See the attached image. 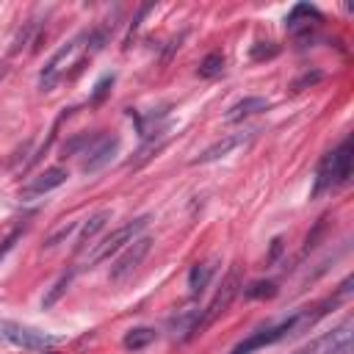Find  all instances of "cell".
Returning a JSON list of instances; mask_svg holds the SVG:
<instances>
[{
    "label": "cell",
    "mask_w": 354,
    "mask_h": 354,
    "mask_svg": "<svg viewBox=\"0 0 354 354\" xmlns=\"http://www.w3.org/2000/svg\"><path fill=\"white\" fill-rule=\"evenodd\" d=\"M75 230H77V221H64L58 230H53V232L44 238V249H55V246H58L61 241H66Z\"/></svg>",
    "instance_id": "18"
},
{
    "label": "cell",
    "mask_w": 354,
    "mask_h": 354,
    "mask_svg": "<svg viewBox=\"0 0 354 354\" xmlns=\"http://www.w3.org/2000/svg\"><path fill=\"white\" fill-rule=\"evenodd\" d=\"M17 238H19V230H14V232H11V235L3 241V246H0V260H3V257H6V252L14 246V241H17Z\"/></svg>",
    "instance_id": "23"
},
{
    "label": "cell",
    "mask_w": 354,
    "mask_h": 354,
    "mask_svg": "<svg viewBox=\"0 0 354 354\" xmlns=\"http://www.w3.org/2000/svg\"><path fill=\"white\" fill-rule=\"evenodd\" d=\"M213 271H216V263L213 260H205V263L191 266V271H188V290H191V296H202L205 293V288L210 285Z\"/></svg>",
    "instance_id": "12"
},
{
    "label": "cell",
    "mask_w": 354,
    "mask_h": 354,
    "mask_svg": "<svg viewBox=\"0 0 354 354\" xmlns=\"http://www.w3.org/2000/svg\"><path fill=\"white\" fill-rule=\"evenodd\" d=\"M243 285H241V271L232 266L230 268V274L224 277V282H221V288L216 290V296L210 299V304L205 307V310H199V315H196V321H194V326H191V335L188 337H196V335H202L230 304H232V299L238 296V290H241Z\"/></svg>",
    "instance_id": "3"
},
{
    "label": "cell",
    "mask_w": 354,
    "mask_h": 354,
    "mask_svg": "<svg viewBox=\"0 0 354 354\" xmlns=\"http://www.w3.org/2000/svg\"><path fill=\"white\" fill-rule=\"evenodd\" d=\"M277 296V282L266 279V282H254L249 290H246V299H271Z\"/></svg>",
    "instance_id": "19"
},
{
    "label": "cell",
    "mask_w": 354,
    "mask_h": 354,
    "mask_svg": "<svg viewBox=\"0 0 354 354\" xmlns=\"http://www.w3.org/2000/svg\"><path fill=\"white\" fill-rule=\"evenodd\" d=\"M149 224V216H138V218H133V221H127V224H122L119 230H113L108 238H102V243H97V249L88 254V266H94V263H100V260H105V257H111L113 252H122L130 241H136L138 235H141V230Z\"/></svg>",
    "instance_id": "4"
},
{
    "label": "cell",
    "mask_w": 354,
    "mask_h": 354,
    "mask_svg": "<svg viewBox=\"0 0 354 354\" xmlns=\"http://www.w3.org/2000/svg\"><path fill=\"white\" fill-rule=\"evenodd\" d=\"M257 130H243V133H232V136H224V138H218L216 144H210L207 149H202L191 163L194 166H199V163H213V160H218V158H224V155H230L235 147H241L243 141H249L252 136H254Z\"/></svg>",
    "instance_id": "10"
},
{
    "label": "cell",
    "mask_w": 354,
    "mask_h": 354,
    "mask_svg": "<svg viewBox=\"0 0 354 354\" xmlns=\"http://www.w3.org/2000/svg\"><path fill=\"white\" fill-rule=\"evenodd\" d=\"M69 282H72V271H69V274H61V277L55 279V285H53V288L44 293V299H41V307H44V310H47V307H53V304H55V301H58V299L66 293Z\"/></svg>",
    "instance_id": "17"
},
{
    "label": "cell",
    "mask_w": 354,
    "mask_h": 354,
    "mask_svg": "<svg viewBox=\"0 0 354 354\" xmlns=\"http://www.w3.org/2000/svg\"><path fill=\"white\" fill-rule=\"evenodd\" d=\"M119 144H122L119 136H100V138L91 144V149L86 152V158H83V171H86V174H94V171L105 169V166L116 158Z\"/></svg>",
    "instance_id": "8"
},
{
    "label": "cell",
    "mask_w": 354,
    "mask_h": 354,
    "mask_svg": "<svg viewBox=\"0 0 354 354\" xmlns=\"http://www.w3.org/2000/svg\"><path fill=\"white\" fill-rule=\"evenodd\" d=\"M66 169H61V166H53V169H44V171H39L25 188H22V199H36V196H44V194H50V191H55L58 185H64L66 183Z\"/></svg>",
    "instance_id": "9"
},
{
    "label": "cell",
    "mask_w": 354,
    "mask_h": 354,
    "mask_svg": "<svg viewBox=\"0 0 354 354\" xmlns=\"http://www.w3.org/2000/svg\"><path fill=\"white\" fill-rule=\"evenodd\" d=\"M221 69H224V55L221 53H210V55H205L199 61L196 75L199 77H216V75H221Z\"/></svg>",
    "instance_id": "16"
},
{
    "label": "cell",
    "mask_w": 354,
    "mask_h": 354,
    "mask_svg": "<svg viewBox=\"0 0 354 354\" xmlns=\"http://www.w3.org/2000/svg\"><path fill=\"white\" fill-rule=\"evenodd\" d=\"M340 296H343V293H337V296H332V299H326V301H321V304H315V307L296 310L293 315H288L285 321H279V324H274V326H266V329L252 332V335H249L246 340H241L230 354H252V351H257V348H263V346H274V343H279V340H285V337H296V335L307 332L318 318H324V315L329 313V307H335V304L340 301Z\"/></svg>",
    "instance_id": "1"
},
{
    "label": "cell",
    "mask_w": 354,
    "mask_h": 354,
    "mask_svg": "<svg viewBox=\"0 0 354 354\" xmlns=\"http://www.w3.org/2000/svg\"><path fill=\"white\" fill-rule=\"evenodd\" d=\"M321 77H324V72H321V69H313V72H304V75H299V77H296V80L290 83V88H293V91H304L307 86H315V83H318Z\"/></svg>",
    "instance_id": "20"
},
{
    "label": "cell",
    "mask_w": 354,
    "mask_h": 354,
    "mask_svg": "<svg viewBox=\"0 0 354 354\" xmlns=\"http://www.w3.org/2000/svg\"><path fill=\"white\" fill-rule=\"evenodd\" d=\"M86 39V33H80V36H75L72 41H66V44H61L55 53H53V58L47 61V66L41 69V77H39V86L44 88V91H50L53 86H55V80L61 77V69L72 61V55L77 53V47H80V41Z\"/></svg>",
    "instance_id": "7"
},
{
    "label": "cell",
    "mask_w": 354,
    "mask_h": 354,
    "mask_svg": "<svg viewBox=\"0 0 354 354\" xmlns=\"http://www.w3.org/2000/svg\"><path fill=\"white\" fill-rule=\"evenodd\" d=\"M113 83V75H108V77H102L100 83H97V88H94V94H91V102H100L102 97H105V91H108V86Z\"/></svg>",
    "instance_id": "22"
},
{
    "label": "cell",
    "mask_w": 354,
    "mask_h": 354,
    "mask_svg": "<svg viewBox=\"0 0 354 354\" xmlns=\"http://www.w3.org/2000/svg\"><path fill=\"white\" fill-rule=\"evenodd\" d=\"M260 111H268V100H266V97H243V100H238V102L224 113V119H227V122H241V119H249V116H254V113H260Z\"/></svg>",
    "instance_id": "11"
},
{
    "label": "cell",
    "mask_w": 354,
    "mask_h": 354,
    "mask_svg": "<svg viewBox=\"0 0 354 354\" xmlns=\"http://www.w3.org/2000/svg\"><path fill=\"white\" fill-rule=\"evenodd\" d=\"M158 337V332L152 329V326H136V329H130L127 335H124V348H130V351H141V348H147L152 340Z\"/></svg>",
    "instance_id": "15"
},
{
    "label": "cell",
    "mask_w": 354,
    "mask_h": 354,
    "mask_svg": "<svg viewBox=\"0 0 354 354\" xmlns=\"http://www.w3.org/2000/svg\"><path fill=\"white\" fill-rule=\"evenodd\" d=\"M277 50H279L277 44H271V41H268V47H263V41H260L257 47H252V58H254V61H263V58H274V55H277Z\"/></svg>",
    "instance_id": "21"
},
{
    "label": "cell",
    "mask_w": 354,
    "mask_h": 354,
    "mask_svg": "<svg viewBox=\"0 0 354 354\" xmlns=\"http://www.w3.org/2000/svg\"><path fill=\"white\" fill-rule=\"evenodd\" d=\"M149 246H152V238L149 235H138L136 241H130L122 249V254L116 257V263L111 266V282H124L141 266V260L149 254Z\"/></svg>",
    "instance_id": "6"
},
{
    "label": "cell",
    "mask_w": 354,
    "mask_h": 354,
    "mask_svg": "<svg viewBox=\"0 0 354 354\" xmlns=\"http://www.w3.org/2000/svg\"><path fill=\"white\" fill-rule=\"evenodd\" d=\"M108 218H111V210H100V213H94V216L83 224V232H80V238H77V246H80V249L88 246V243L97 238V232L108 224Z\"/></svg>",
    "instance_id": "14"
},
{
    "label": "cell",
    "mask_w": 354,
    "mask_h": 354,
    "mask_svg": "<svg viewBox=\"0 0 354 354\" xmlns=\"http://www.w3.org/2000/svg\"><path fill=\"white\" fill-rule=\"evenodd\" d=\"M326 354H354V346H351V318H346L329 337V346H326Z\"/></svg>",
    "instance_id": "13"
},
{
    "label": "cell",
    "mask_w": 354,
    "mask_h": 354,
    "mask_svg": "<svg viewBox=\"0 0 354 354\" xmlns=\"http://www.w3.org/2000/svg\"><path fill=\"white\" fill-rule=\"evenodd\" d=\"M351 158H354V149H351V138H343L337 149L326 152L315 169V183H313V196H324L326 191H335L340 188L343 183H348L351 177Z\"/></svg>",
    "instance_id": "2"
},
{
    "label": "cell",
    "mask_w": 354,
    "mask_h": 354,
    "mask_svg": "<svg viewBox=\"0 0 354 354\" xmlns=\"http://www.w3.org/2000/svg\"><path fill=\"white\" fill-rule=\"evenodd\" d=\"M0 337L8 340L11 346L28 348V351H41V348L58 343L55 335H47V332H41V329H36V326L14 324V321H0Z\"/></svg>",
    "instance_id": "5"
}]
</instances>
